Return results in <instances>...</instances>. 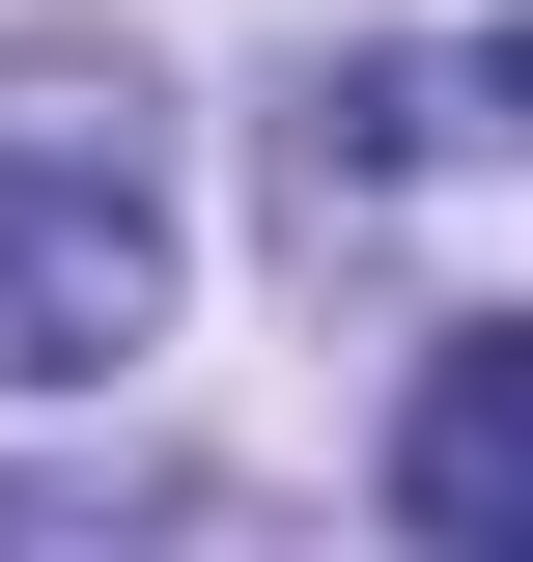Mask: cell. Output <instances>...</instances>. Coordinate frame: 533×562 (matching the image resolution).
Returning a JSON list of instances; mask_svg holds the SVG:
<instances>
[{
	"label": "cell",
	"instance_id": "obj_1",
	"mask_svg": "<svg viewBox=\"0 0 533 562\" xmlns=\"http://www.w3.org/2000/svg\"><path fill=\"white\" fill-rule=\"evenodd\" d=\"M197 281V198H169V85L113 29H0V394H113Z\"/></svg>",
	"mask_w": 533,
	"mask_h": 562
},
{
	"label": "cell",
	"instance_id": "obj_2",
	"mask_svg": "<svg viewBox=\"0 0 533 562\" xmlns=\"http://www.w3.org/2000/svg\"><path fill=\"white\" fill-rule=\"evenodd\" d=\"M394 535L421 562H533V310H450L394 394Z\"/></svg>",
	"mask_w": 533,
	"mask_h": 562
}]
</instances>
